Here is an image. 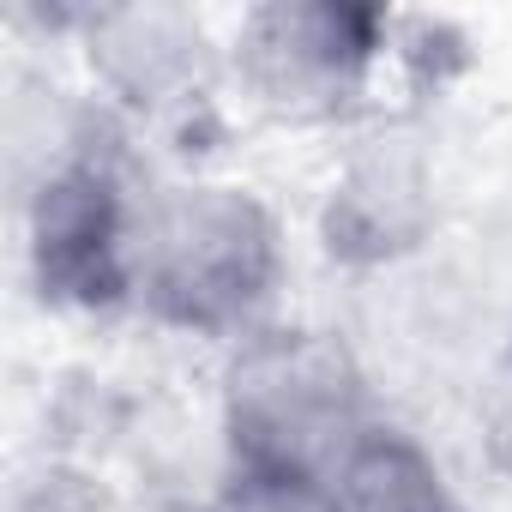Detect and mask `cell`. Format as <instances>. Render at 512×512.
Here are the masks:
<instances>
[{
	"label": "cell",
	"instance_id": "obj_1",
	"mask_svg": "<svg viewBox=\"0 0 512 512\" xmlns=\"http://www.w3.org/2000/svg\"><path fill=\"white\" fill-rule=\"evenodd\" d=\"M284 284L278 217L235 181H175L139 205L133 308L187 338H253Z\"/></svg>",
	"mask_w": 512,
	"mask_h": 512
},
{
	"label": "cell",
	"instance_id": "obj_2",
	"mask_svg": "<svg viewBox=\"0 0 512 512\" xmlns=\"http://www.w3.org/2000/svg\"><path fill=\"white\" fill-rule=\"evenodd\" d=\"M374 428L356 356L314 326H260L223 368L229 482H308L344 464Z\"/></svg>",
	"mask_w": 512,
	"mask_h": 512
},
{
	"label": "cell",
	"instance_id": "obj_3",
	"mask_svg": "<svg viewBox=\"0 0 512 512\" xmlns=\"http://www.w3.org/2000/svg\"><path fill=\"white\" fill-rule=\"evenodd\" d=\"M229 85L278 127H344L374 103L392 55V13L350 0H272L241 13Z\"/></svg>",
	"mask_w": 512,
	"mask_h": 512
},
{
	"label": "cell",
	"instance_id": "obj_4",
	"mask_svg": "<svg viewBox=\"0 0 512 512\" xmlns=\"http://www.w3.org/2000/svg\"><path fill=\"white\" fill-rule=\"evenodd\" d=\"M139 205L121 169V145L103 115H85L55 145L31 193V260L37 284L61 308H127L133 302V235Z\"/></svg>",
	"mask_w": 512,
	"mask_h": 512
},
{
	"label": "cell",
	"instance_id": "obj_5",
	"mask_svg": "<svg viewBox=\"0 0 512 512\" xmlns=\"http://www.w3.org/2000/svg\"><path fill=\"white\" fill-rule=\"evenodd\" d=\"M85 55L109 109L145 133L187 139L217 109L229 55L211 49L205 25L175 7H109L85 19Z\"/></svg>",
	"mask_w": 512,
	"mask_h": 512
},
{
	"label": "cell",
	"instance_id": "obj_6",
	"mask_svg": "<svg viewBox=\"0 0 512 512\" xmlns=\"http://www.w3.org/2000/svg\"><path fill=\"white\" fill-rule=\"evenodd\" d=\"M428 217H434V187H428V163L416 157V145L368 139L332 181L320 229H326L332 260L380 266L422 241Z\"/></svg>",
	"mask_w": 512,
	"mask_h": 512
},
{
	"label": "cell",
	"instance_id": "obj_7",
	"mask_svg": "<svg viewBox=\"0 0 512 512\" xmlns=\"http://www.w3.org/2000/svg\"><path fill=\"white\" fill-rule=\"evenodd\" d=\"M326 512H464L422 440L374 422L326 476Z\"/></svg>",
	"mask_w": 512,
	"mask_h": 512
},
{
	"label": "cell",
	"instance_id": "obj_8",
	"mask_svg": "<svg viewBox=\"0 0 512 512\" xmlns=\"http://www.w3.org/2000/svg\"><path fill=\"white\" fill-rule=\"evenodd\" d=\"M482 440H488V458L512 476V350L494 362L482 386Z\"/></svg>",
	"mask_w": 512,
	"mask_h": 512
},
{
	"label": "cell",
	"instance_id": "obj_9",
	"mask_svg": "<svg viewBox=\"0 0 512 512\" xmlns=\"http://www.w3.org/2000/svg\"><path fill=\"white\" fill-rule=\"evenodd\" d=\"M19 512H97V506L73 476H43L37 488L19 494Z\"/></svg>",
	"mask_w": 512,
	"mask_h": 512
}]
</instances>
